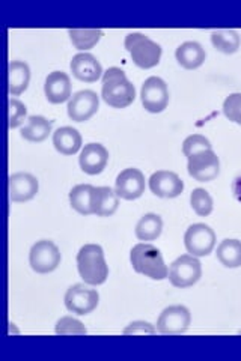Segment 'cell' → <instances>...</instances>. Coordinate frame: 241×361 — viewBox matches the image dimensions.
Segmentation results:
<instances>
[{
	"label": "cell",
	"mask_w": 241,
	"mask_h": 361,
	"mask_svg": "<svg viewBox=\"0 0 241 361\" xmlns=\"http://www.w3.org/2000/svg\"><path fill=\"white\" fill-rule=\"evenodd\" d=\"M101 98L114 109L129 107L136 98V89L118 66H112L102 74Z\"/></svg>",
	"instance_id": "6da1fadb"
},
{
	"label": "cell",
	"mask_w": 241,
	"mask_h": 361,
	"mask_svg": "<svg viewBox=\"0 0 241 361\" xmlns=\"http://www.w3.org/2000/svg\"><path fill=\"white\" fill-rule=\"evenodd\" d=\"M77 269L86 285L98 286L107 280L109 267L102 248L97 244H86L77 253Z\"/></svg>",
	"instance_id": "7a4b0ae2"
},
{
	"label": "cell",
	"mask_w": 241,
	"mask_h": 361,
	"mask_svg": "<svg viewBox=\"0 0 241 361\" xmlns=\"http://www.w3.org/2000/svg\"><path fill=\"white\" fill-rule=\"evenodd\" d=\"M130 262L136 273L145 277L153 280H165L169 277V268L163 261V256L153 244H136L130 252Z\"/></svg>",
	"instance_id": "3957f363"
},
{
	"label": "cell",
	"mask_w": 241,
	"mask_h": 361,
	"mask_svg": "<svg viewBox=\"0 0 241 361\" xmlns=\"http://www.w3.org/2000/svg\"><path fill=\"white\" fill-rule=\"evenodd\" d=\"M124 47L130 53L133 62L142 70L157 66L162 58V47L139 32L129 33L124 39Z\"/></svg>",
	"instance_id": "277c9868"
},
{
	"label": "cell",
	"mask_w": 241,
	"mask_h": 361,
	"mask_svg": "<svg viewBox=\"0 0 241 361\" xmlns=\"http://www.w3.org/2000/svg\"><path fill=\"white\" fill-rule=\"evenodd\" d=\"M202 276V265L196 256L182 255L172 262L169 268V280L175 288H190L198 283Z\"/></svg>",
	"instance_id": "5b68a950"
},
{
	"label": "cell",
	"mask_w": 241,
	"mask_h": 361,
	"mask_svg": "<svg viewBox=\"0 0 241 361\" xmlns=\"http://www.w3.org/2000/svg\"><path fill=\"white\" fill-rule=\"evenodd\" d=\"M189 175L199 183H210L221 172V160L211 149H204L187 158Z\"/></svg>",
	"instance_id": "8992f818"
},
{
	"label": "cell",
	"mask_w": 241,
	"mask_h": 361,
	"mask_svg": "<svg viewBox=\"0 0 241 361\" xmlns=\"http://www.w3.org/2000/svg\"><path fill=\"white\" fill-rule=\"evenodd\" d=\"M29 264L38 274H47L61 264V252L53 241L41 240L32 245L29 253Z\"/></svg>",
	"instance_id": "52a82bcc"
},
{
	"label": "cell",
	"mask_w": 241,
	"mask_h": 361,
	"mask_svg": "<svg viewBox=\"0 0 241 361\" xmlns=\"http://www.w3.org/2000/svg\"><path fill=\"white\" fill-rule=\"evenodd\" d=\"M184 245L192 256H208L216 245V233L208 224H192L186 231Z\"/></svg>",
	"instance_id": "ba28073f"
},
{
	"label": "cell",
	"mask_w": 241,
	"mask_h": 361,
	"mask_svg": "<svg viewBox=\"0 0 241 361\" xmlns=\"http://www.w3.org/2000/svg\"><path fill=\"white\" fill-rule=\"evenodd\" d=\"M142 106L149 113H162L169 104V89L160 77H148L141 89Z\"/></svg>",
	"instance_id": "9c48e42d"
},
{
	"label": "cell",
	"mask_w": 241,
	"mask_h": 361,
	"mask_svg": "<svg viewBox=\"0 0 241 361\" xmlns=\"http://www.w3.org/2000/svg\"><path fill=\"white\" fill-rule=\"evenodd\" d=\"M65 307L76 314H88L97 309L100 295L95 289H89L85 285H73L65 292Z\"/></svg>",
	"instance_id": "30bf717a"
},
{
	"label": "cell",
	"mask_w": 241,
	"mask_h": 361,
	"mask_svg": "<svg viewBox=\"0 0 241 361\" xmlns=\"http://www.w3.org/2000/svg\"><path fill=\"white\" fill-rule=\"evenodd\" d=\"M192 322L190 310L184 306L166 307L158 316L157 331L162 334H184Z\"/></svg>",
	"instance_id": "8fae6325"
},
{
	"label": "cell",
	"mask_w": 241,
	"mask_h": 361,
	"mask_svg": "<svg viewBox=\"0 0 241 361\" xmlns=\"http://www.w3.org/2000/svg\"><path fill=\"white\" fill-rule=\"evenodd\" d=\"M100 106V98L97 92L90 89L78 90L76 92L70 101H68V116L74 122H85L93 118Z\"/></svg>",
	"instance_id": "7c38bea8"
},
{
	"label": "cell",
	"mask_w": 241,
	"mask_h": 361,
	"mask_svg": "<svg viewBox=\"0 0 241 361\" xmlns=\"http://www.w3.org/2000/svg\"><path fill=\"white\" fill-rule=\"evenodd\" d=\"M114 191L118 197L124 200H136L139 199L145 191V176L139 169L129 167L117 176L114 180Z\"/></svg>",
	"instance_id": "4fadbf2b"
},
{
	"label": "cell",
	"mask_w": 241,
	"mask_h": 361,
	"mask_svg": "<svg viewBox=\"0 0 241 361\" xmlns=\"http://www.w3.org/2000/svg\"><path fill=\"white\" fill-rule=\"evenodd\" d=\"M149 190L157 197L175 199L184 190V183H182L181 178L175 172L158 171L149 178Z\"/></svg>",
	"instance_id": "5bb4252c"
},
{
	"label": "cell",
	"mask_w": 241,
	"mask_h": 361,
	"mask_svg": "<svg viewBox=\"0 0 241 361\" xmlns=\"http://www.w3.org/2000/svg\"><path fill=\"white\" fill-rule=\"evenodd\" d=\"M109 161V151L101 143H88L80 152V169L88 175H100Z\"/></svg>",
	"instance_id": "9a60e30c"
},
{
	"label": "cell",
	"mask_w": 241,
	"mask_h": 361,
	"mask_svg": "<svg viewBox=\"0 0 241 361\" xmlns=\"http://www.w3.org/2000/svg\"><path fill=\"white\" fill-rule=\"evenodd\" d=\"M44 94L49 103L62 104L71 98V80L70 75L64 71H53L45 78Z\"/></svg>",
	"instance_id": "2e32d148"
},
{
	"label": "cell",
	"mask_w": 241,
	"mask_h": 361,
	"mask_svg": "<svg viewBox=\"0 0 241 361\" xmlns=\"http://www.w3.org/2000/svg\"><path fill=\"white\" fill-rule=\"evenodd\" d=\"M73 75L80 82L94 83L102 75L101 63L90 53H77L70 63Z\"/></svg>",
	"instance_id": "e0dca14e"
},
{
	"label": "cell",
	"mask_w": 241,
	"mask_h": 361,
	"mask_svg": "<svg viewBox=\"0 0 241 361\" xmlns=\"http://www.w3.org/2000/svg\"><path fill=\"white\" fill-rule=\"evenodd\" d=\"M38 179L30 173H14L9 176V196L13 202H28L38 193Z\"/></svg>",
	"instance_id": "ac0fdd59"
},
{
	"label": "cell",
	"mask_w": 241,
	"mask_h": 361,
	"mask_svg": "<svg viewBox=\"0 0 241 361\" xmlns=\"http://www.w3.org/2000/svg\"><path fill=\"white\" fill-rule=\"evenodd\" d=\"M119 197L110 187H94L93 191V214L98 217H109L118 209Z\"/></svg>",
	"instance_id": "d6986e66"
},
{
	"label": "cell",
	"mask_w": 241,
	"mask_h": 361,
	"mask_svg": "<svg viewBox=\"0 0 241 361\" xmlns=\"http://www.w3.org/2000/svg\"><path fill=\"white\" fill-rule=\"evenodd\" d=\"M175 58L184 70H196V68H199L205 62L206 54L199 42L187 41L182 42L177 49Z\"/></svg>",
	"instance_id": "ffe728a7"
},
{
	"label": "cell",
	"mask_w": 241,
	"mask_h": 361,
	"mask_svg": "<svg viewBox=\"0 0 241 361\" xmlns=\"http://www.w3.org/2000/svg\"><path fill=\"white\" fill-rule=\"evenodd\" d=\"M53 146L62 155H74L82 148V135L73 127H61L53 133Z\"/></svg>",
	"instance_id": "44dd1931"
},
{
	"label": "cell",
	"mask_w": 241,
	"mask_h": 361,
	"mask_svg": "<svg viewBox=\"0 0 241 361\" xmlns=\"http://www.w3.org/2000/svg\"><path fill=\"white\" fill-rule=\"evenodd\" d=\"M8 74H9V80H8L9 94L13 97H17L25 92L30 80L29 65L21 61H13L9 63Z\"/></svg>",
	"instance_id": "7402d4cb"
},
{
	"label": "cell",
	"mask_w": 241,
	"mask_h": 361,
	"mask_svg": "<svg viewBox=\"0 0 241 361\" xmlns=\"http://www.w3.org/2000/svg\"><path fill=\"white\" fill-rule=\"evenodd\" d=\"M50 133H52V122L47 118L37 116V115L29 116L26 126L20 131L23 139L33 143L44 142L49 137Z\"/></svg>",
	"instance_id": "603a6c76"
},
{
	"label": "cell",
	"mask_w": 241,
	"mask_h": 361,
	"mask_svg": "<svg viewBox=\"0 0 241 361\" xmlns=\"http://www.w3.org/2000/svg\"><path fill=\"white\" fill-rule=\"evenodd\" d=\"M163 231V220L157 214H145L136 224V236L141 241H154Z\"/></svg>",
	"instance_id": "cb8c5ba5"
},
{
	"label": "cell",
	"mask_w": 241,
	"mask_h": 361,
	"mask_svg": "<svg viewBox=\"0 0 241 361\" xmlns=\"http://www.w3.org/2000/svg\"><path fill=\"white\" fill-rule=\"evenodd\" d=\"M93 191L94 187L89 184H78L73 187L70 191V203L74 211H77L82 216H89L93 214Z\"/></svg>",
	"instance_id": "d4e9b609"
},
{
	"label": "cell",
	"mask_w": 241,
	"mask_h": 361,
	"mask_svg": "<svg viewBox=\"0 0 241 361\" xmlns=\"http://www.w3.org/2000/svg\"><path fill=\"white\" fill-rule=\"evenodd\" d=\"M217 259L226 268L241 267V241L238 240H223L217 247Z\"/></svg>",
	"instance_id": "484cf974"
},
{
	"label": "cell",
	"mask_w": 241,
	"mask_h": 361,
	"mask_svg": "<svg viewBox=\"0 0 241 361\" xmlns=\"http://www.w3.org/2000/svg\"><path fill=\"white\" fill-rule=\"evenodd\" d=\"M240 35L235 30H216L211 33V44L214 49L225 54H234L240 49Z\"/></svg>",
	"instance_id": "4316f807"
},
{
	"label": "cell",
	"mask_w": 241,
	"mask_h": 361,
	"mask_svg": "<svg viewBox=\"0 0 241 361\" xmlns=\"http://www.w3.org/2000/svg\"><path fill=\"white\" fill-rule=\"evenodd\" d=\"M73 45L77 50H89L101 39V29H70L68 30Z\"/></svg>",
	"instance_id": "83f0119b"
},
{
	"label": "cell",
	"mask_w": 241,
	"mask_h": 361,
	"mask_svg": "<svg viewBox=\"0 0 241 361\" xmlns=\"http://www.w3.org/2000/svg\"><path fill=\"white\" fill-rule=\"evenodd\" d=\"M190 203L193 211L199 217H206L213 212V199L210 193L204 188H194L190 195Z\"/></svg>",
	"instance_id": "f1b7e54d"
},
{
	"label": "cell",
	"mask_w": 241,
	"mask_h": 361,
	"mask_svg": "<svg viewBox=\"0 0 241 361\" xmlns=\"http://www.w3.org/2000/svg\"><path fill=\"white\" fill-rule=\"evenodd\" d=\"M54 331H56V334H64V336H70V334L82 336V334L88 333L85 325L78 319L71 318V316H64V318L57 321Z\"/></svg>",
	"instance_id": "f546056e"
},
{
	"label": "cell",
	"mask_w": 241,
	"mask_h": 361,
	"mask_svg": "<svg viewBox=\"0 0 241 361\" xmlns=\"http://www.w3.org/2000/svg\"><path fill=\"white\" fill-rule=\"evenodd\" d=\"M213 146L210 143V140L205 137L202 134H192L182 143V154H184L187 158L193 154H196L199 151L204 149H211Z\"/></svg>",
	"instance_id": "4dcf8cb0"
},
{
	"label": "cell",
	"mask_w": 241,
	"mask_h": 361,
	"mask_svg": "<svg viewBox=\"0 0 241 361\" xmlns=\"http://www.w3.org/2000/svg\"><path fill=\"white\" fill-rule=\"evenodd\" d=\"M223 113L229 121L241 126V92L226 97L223 101Z\"/></svg>",
	"instance_id": "1f68e13d"
},
{
	"label": "cell",
	"mask_w": 241,
	"mask_h": 361,
	"mask_svg": "<svg viewBox=\"0 0 241 361\" xmlns=\"http://www.w3.org/2000/svg\"><path fill=\"white\" fill-rule=\"evenodd\" d=\"M28 109L17 98H11L9 101V128L20 127L26 118Z\"/></svg>",
	"instance_id": "d6a6232c"
},
{
	"label": "cell",
	"mask_w": 241,
	"mask_h": 361,
	"mask_svg": "<svg viewBox=\"0 0 241 361\" xmlns=\"http://www.w3.org/2000/svg\"><path fill=\"white\" fill-rule=\"evenodd\" d=\"M157 330L154 329V326L149 324V322H145V321H136V322H131L127 329L124 330V334H133V336H145V334H155Z\"/></svg>",
	"instance_id": "836d02e7"
},
{
	"label": "cell",
	"mask_w": 241,
	"mask_h": 361,
	"mask_svg": "<svg viewBox=\"0 0 241 361\" xmlns=\"http://www.w3.org/2000/svg\"><path fill=\"white\" fill-rule=\"evenodd\" d=\"M240 334H241V330H240Z\"/></svg>",
	"instance_id": "e575fe53"
}]
</instances>
